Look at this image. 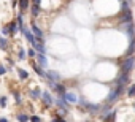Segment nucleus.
<instances>
[{
    "instance_id": "36",
    "label": "nucleus",
    "mask_w": 135,
    "mask_h": 122,
    "mask_svg": "<svg viewBox=\"0 0 135 122\" xmlns=\"http://www.w3.org/2000/svg\"><path fill=\"white\" fill-rule=\"evenodd\" d=\"M51 122H57V119H52V120H51Z\"/></svg>"
},
{
    "instance_id": "29",
    "label": "nucleus",
    "mask_w": 135,
    "mask_h": 122,
    "mask_svg": "<svg viewBox=\"0 0 135 122\" xmlns=\"http://www.w3.org/2000/svg\"><path fill=\"white\" fill-rule=\"evenodd\" d=\"M30 122H41V117L40 116H30Z\"/></svg>"
},
{
    "instance_id": "5",
    "label": "nucleus",
    "mask_w": 135,
    "mask_h": 122,
    "mask_svg": "<svg viewBox=\"0 0 135 122\" xmlns=\"http://www.w3.org/2000/svg\"><path fill=\"white\" fill-rule=\"evenodd\" d=\"M30 30H32V33L35 35V38L38 40V41H43V37H45V33H43V30L35 24V22H32V27H30Z\"/></svg>"
},
{
    "instance_id": "9",
    "label": "nucleus",
    "mask_w": 135,
    "mask_h": 122,
    "mask_svg": "<svg viewBox=\"0 0 135 122\" xmlns=\"http://www.w3.org/2000/svg\"><path fill=\"white\" fill-rule=\"evenodd\" d=\"M41 100H43V103H45V106H46V108H51V106H52V103H54V100H52V97H51V94H49L48 90L41 92Z\"/></svg>"
},
{
    "instance_id": "4",
    "label": "nucleus",
    "mask_w": 135,
    "mask_h": 122,
    "mask_svg": "<svg viewBox=\"0 0 135 122\" xmlns=\"http://www.w3.org/2000/svg\"><path fill=\"white\" fill-rule=\"evenodd\" d=\"M122 29H124V33L130 38H135V27H133V22H127V24H122Z\"/></svg>"
},
{
    "instance_id": "33",
    "label": "nucleus",
    "mask_w": 135,
    "mask_h": 122,
    "mask_svg": "<svg viewBox=\"0 0 135 122\" xmlns=\"http://www.w3.org/2000/svg\"><path fill=\"white\" fill-rule=\"evenodd\" d=\"M32 3H33V5H37V7H40V3H41V0H32Z\"/></svg>"
},
{
    "instance_id": "32",
    "label": "nucleus",
    "mask_w": 135,
    "mask_h": 122,
    "mask_svg": "<svg viewBox=\"0 0 135 122\" xmlns=\"http://www.w3.org/2000/svg\"><path fill=\"white\" fill-rule=\"evenodd\" d=\"M15 100H16V103H21V95L18 92H15Z\"/></svg>"
},
{
    "instance_id": "28",
    "label": "nucleus",
    "mask_w": 135,
    "mask_h": 122,
    "mask_svg": "<svg viewBox=\"0 0 135 122\" xmlns=\"http://www.w3.org/2000/svg\"><path fill=\"white\" fill-rule=\"evenodd\" d=\"M38 13H40V7L32 5V16H38Z\"/></svg>"
},
{
    "instance_id": "10",
    "label": "nucleus",
    "mask_w": 135,
    "mask_h": 122,
    "mask_svg": "<svg viewBox=\"0 0 135 122\" xmlns=\"http://www.w3.org/2000/svg\"><path fill=\"white\" fill-rule=\"evenodd\" d=\"M84 109L88 111V113H91V114H97V113H100V109H102V105H94V103H88L86 106H84Z\"/></svg>"
},
{
    "instance_id": "12",
    "label": "nucleus",
    "mask_w": 135,
    "mask_h": 122,
    "mask_svg": "<svg viewBox=\"0 0 135 122\" xmlns=\"http://www.w3.org/2000/svg\"><path fill=\"white\" fill-rule=\"evenodd\" d=\"M35 59H37V62H38V65L41 68H48V57L45 54H37Z\"/></svg>"
},
{
    "instance_id": "2",
    "label": "nucleus",
    "mask_w": 135,
    "mask_h": 122,
    "mask_svg": "<svg viewBox=\"0 0 135 122\" xmlns=\"http://www.w3.org/2000/svg\"><path fill=\"white\" fill-rule=\"evenodd\" d=\"M122 89L124 87H121V86H116V87H113L111 90H110V94H108V97H107V103H114L119 97H121V94H122Z\"/></svg>"
},
{
    "instance_id": "14",
    "label": "nucleus",
    "mask_w": 135,
    "mask_h": 122,
    "mask_svg": "<svg viewBox=\"0 0 135 122\" xmlns=\"http://www.w3.org/2000/svg\"><path fill=\"white\" fill-rule=\"evenodd\" d=\"M64 100H65L67 103H76V101H78V97H76L73 92H65Z\"/></svg>"
},
{
    "instance_id": "30",
    "label": "nucleus",
    "mask_w": 135,
    "mask_h": 122,
    "mask_svg": "<svg viewBox=\"0 0 135 122\" xmlns=\"http://www.w3.org/2000/svg\"><path fill=\"white\" fill-rule=\"evenodd\" d=\"M2 33H3V35H7V37L10 35V29H8V24H7V26H3V29H2Z\"/></svg>"
},
{
    "instance_id": "19",
    "label": "nucleus",
    "mask_w": 135,
    "mask_h": 122,
    "mask_svg": "<svg viewBox=\"0 0 135 122\" xmlns=\"http://www.w3.org/2000/svg\"><path fill=\"white\" fill-rule=\"evenodd\" d=\"M18 76H19L22 81H26V79L29 78V73H27L26 70H22V68H18Z\"/></svg>"
},
{
    "instance_id": "17",
    "label": "nucleus",
    "mask_w": 135,
    "mask_h": 122,
    "mask_svg": "<svg viewBox=\"0 0 135 122\" xmlns=\"http://www.w3.org/2000/svg\"><path fill=\"white\" fill-rule=\"evenodd\" d=\"M54 90L59 94V97H64V95H65V92H67V89H65V86H64L62 83H57V84H56V87H54Z\"/></svg>"
},
{
    "instance_id": "16",
    "label": "nucleus",
    "mask_w": 135,
    "mask_h": 122,
    "mask_svg": "<svg viewBox=\"0 0 135 122\" xmlns=\"http://www.w3.org/2000/svg\"><path fill=\"white\" fill-rule=\"evenodd\" d=\"M8 29H10V35H16L18 32H21V30H19V26L16 24V21L8 22Z\"/></svg>"
},
{
    "instance_id": "15",
    "label": "nucleus",
    "mask_w": 135,
    "mask_h": 122,
    "mask_svg": "<svg viewBox=\"0 0 135 122\" xmlns=\"http://www.w3.org/2000/svg\"><path fill=\"white\" fill-rule=\"evenodd\" d=\"M29 97H30L32 100H38V98H41V90H40L38 87H33V89L29 92Z\"/></svg>"
},
{
    "instance_id": "23",
    "label": "nucleus",
    "mask_w": 135,
    "mask_h": 122,
    "mask_svg": "<svg viewBox=\"0 0 135 122\" xmlns=\"http://www.w3.org/2000/svg\"><path fill=\"white\" fill-rule=\"evenodd\" d=\"M0 48H2L3 51L8 48V40H7V38H3V37H0Z\"/></svg>"
},
{
    "instance_id": "35",
    "label": "nucleus",
    "mask_w": 135,
    "mask_h": 122,
    "mask_svg": "<svg viewBox=\"0 0 135 122\" xmlns=\"http://www.w3.org/2000/svg\"><path fill=\"white\" fill-rule=\"evenodd\" d=\"M56 119H57V122H67V120H64L62 117H56Z\"/></svg>"
},
{
    "instance_id": "26",
    "label": "nucleus",
    "mask_w": 135,
    "mask_h": 122,
    "mask_svg": "<svg viewBox=\"0 0 135 122\" xmlns=\"http://www.w3.org/2000/svg\"><path fill=\"white\" fill-rule=\"evenodd\" d=\"M37 54H38V52L35 51V48H30V49L27 51V55H29L30 59H33V57H37Z\"/></svg>"
},
{
    "instance_id": "27",
    "label": "nucleus",
    "mask_w": 135,
    "mask_h": 122,
    "mask_svg": "<svg viewBox=\"0 0 135 122\" xmlns=\"http://www.w3.org/2000/svg\"><path fill=\"white\" fill-rule=\"evenodd\" d=\"M127 95H129V97H135V84L127 89Z\"/></svg>"
},
{
    "instance_id": "1",
    "label": "nucleus",
    "mask_w": 135,
    "mask_h": 122,
    "mask_svg": "<svg viewBox=\"0 0 135 122\" xmlns=\"http://www.w3.org/2000/svg\"><path fill=\"white\" fill-rule=\"evenodd\" d=\"M135 67V55H127L121 62V73H130Z\"/></svg>"
},
{
    "instance_id": "22",
    "label": "nucleus",
    "mask_w": 135,
    "mask_h": 122,
    "mask_svg": "<svg viewBox=\"0 0 135 122\" xmlns=\"http://www.w3.org/2000/svg\"><path fill=\"white\" fill-rule=\"evenodd\" d=\"M29 5H30V0H19V7H21V10H27Z\"/></svg>"
},
{
    "instance_id": "13",
    "label": "nucleus",
    "mask_w": 135,
    "mask_h": 122,
    "mask_svg": "<svg viewBox=\"0 0 135 122\" xmlns=\"http://www.w3.org/2000/svg\"><path fill=\"white\" fill-rule=\"evenodd\" d=\"M32 67H33V70H35V73L38 75V76H41V78H46L48 76V73H46V70H43L37 62H32Z\"/></svg>"
},
{
    "instance_id": "8",
    "label": "nucleus",
    "mask_w": 135,
    "mask_h": 122,
    "mask_svg": "<svg viewBox=\"0 0 135 122\" xmlns=\"http://www.w3.org/2000/svg\"><path fill=\"white\" fill-rule=\"evenodd\" d=\"M129 79H130L129 73H121V75L118 76V79L114 81V84H116V86H121V87H124V86L129 83Z\"/></svg>"
},
{
    "instance_id": "11",
    "label": "nucleus",
    "mask_w": 135,
    "mask_h": 122,
    "mask_svg": "<svg viewBox=\"0 0 135 122\" xmlns=\"http://www.w3.org/2000/svg\"><path fill=\"white\" fill-rule=\"evenodd\" d=\"M121 24H127V22H132V11L130 10H126V11H121Z\"/></svg>"
},
{
    "instance_id": "3",
    "label": "nucleus",
    "mask_w": 135,
    "mask_h": 122,
    "mask_svg": "<svg viewBox=\"0 0 135 122\" xmlns=\"http://www.w3.org/2000/svg\"><path fill=\"white\" fill-rule=\"evenodd\" d=\"M22 33H24V37L27 38V41L32 44V48H35V46H37V43H38V40L35 38V35H33L27 27H24V29H22Z\"/></svg>"
},
{
    "instance_id": "21",
    "label": "nucleus",
    "mask_w": 135,
    "mask_h": 122,
    "mask_svg": "<svg viewBox=\"0 0 135 122\" xmlns=\"http://www.w3.org/2000/svg\"><path fill=\"white\" fill-rule=\"evenodd\" d=\"M18 122H27V120H30V116H27V114H24V113H21V114H18Z\"/></svg>"
},
{
    "instance_id": "20",
    "label": "nucleus",
    "mask_w": 135,
    "mask_h": 122,
    "mask_svg": "<svg viewBox=\"0 0 135 122\" xmlns=\"http://www.w3.org/2000/svg\"><path fill=\"white\" fill-rule=\"evenodd\" d=\"M114 117H116V113H114V111H113V113H108L107 116H103V122H113Z\"/></svg>"
},
{
    "instance_id": "25",
    "label": "nucleus",
    "mask_w": 135,
    "mask_h": 122,
    "mask_svg": "<svg viewBox=\"0 0 135 122\" xmlns=\"http://www.w3.org/2000/svg\"><path fill=\"white\" fill-rule=\"evenodd\" d=\"M26 54H27V52H26L24 49H19V51H18V59H19V60H24V59L27 57Z\"/></svg>"
},
{
    "instance_id": "6",
    "label": "nucleus",
    "mask_w": 135,
    "mask_h": 122,
    "mask_svg": "<svg viewBox=\"0 0 135 122\" xmlns=\"http://www.w3.org/2000/svg\"><path fill=\"white\" fill-rule=\"evenodd\" d=\"M56 105H57V109H60V111H62V114H65L67 111H69V103L64 100V97L56 98Z\"/></svg>"
},
{
    "instance_id": "24",
    "label": "nucleus",
    "mask_w": 135,
    "mask_h": 122,
    "mask_svg": "<svg viewBox=\"0 0 135 122\" xmlns=\"http://www.w3.org/2000/svg\"><path fill=\"white\" fill-rule=\"evenodd\" d=\"M7 103H8L7 97H5V95H2V97H0V108H7Z\"/></svg>"
},
{
    "instance_id": "37",
    "label": "nucleus",
    "mask_w": 135,
    "mask_h": 122,
    "mask_svg": "<svg viewBox=\"0 0 135 122\" xmlns=\"http://www.w3.org/2000/svg\"><path fill=\"white\" fill-rule=\"evenodd\" d=\"M133 108H135V103H133Z\"/></svg>"
},
{
    "instance_id": "34",
    "label": "nucleus",
    "mask_w": 135,
    "mask_h": 122,
    "mask_svg": "<svg viewBox=\"0 0 135 122\" xmlns=\"http://www.w3.org/2000/svg\"><path fill=\"white\" fill-rule=\"evenodd\" d=\"M0 122H10V120H8L7 117H0Z\"/></svg>"
},
{
    "instance_id": "18",
    "label": "nucleus",
    "mask_w": 135,
    "mask_h": 122,
    "mask_svg": "<svg viewBox=\"0 0 135 122\" xmlns=\"http://www.w3.org/2000/svg\"><path fill=\"white\" fill-rule=\"evenodd\" d=\"M35 51H37L38 54H46V46H45V43H43V41H38L37 46H35Z\"/></svg>"
},
{
    "instance_id": "7",
    "label": "nucleus",
    "mask_w": 135,
    "mask_h": 122,
    "mask_svg": "<svg viewBox=\"0 0 135 122\" xmlns=\"http://www.w3.org/2000/svg\"><path fill=\"white\" fill-rule=\"evenodd\" d=\"M46 73H48V76H46V79L48 81H52V83H60V75L56 72V70H46Z\"/></svg>"
},
{
    "instance_id": "31",
    "label": "nucleus",
    "mask_w": 135,
    "mask_h": 122,
    "mask_svg": "<svg viewBox=\"0 0 135 122\" xmlns=\"http://www.w3.org/2000/svg\"><path fill=\"white\" fill-rule=\"evenodd\" d=\"M7 73V67H3V65H0V76H3Z\"/></svg>"
}]
</instances>
